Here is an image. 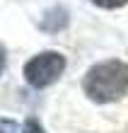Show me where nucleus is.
<instances>
[{
    "instance_id": "1",
    "label": "nucleus",
    "mask_w": 128,
    "mask_h": 133,
    "mask_svg": "<svg viewBox=\"0 0 128 133\" xmlns=\"http://www.w3.org/2000/svg\"><path fill=\"white\" fill-rule=\"evenodd\" d=\"M128 90V65L123 61H104L85 75V92L92 102L106 104L123 97Z\"/></svg>"
},
{
    "instance_id": "2",
    "label": "nucleus",
    "mask_w": 128,
    "mask_h": 133,
    "mask_svg": "<svg viewBox=\"0 0 128 133\" xmlns=\"http://www.w3.org/2000/svg\"><path fill=\"white\" fill-rule=\"evenodd\" d=\"M63 70H65V58L56 51H44L24 65V77L31 87H46L58 80Z\"/></svg>"
},
{
    "instance_id": "3",
    "label": "nucleus",
    "mask_w": 128,
    "mask_h": 133,
    "mask_svg": "<svg viewBox=\"0 0 128 133\" xmlns=\"http://www.w3.org/2000/svg\"><path fill=\"white\" fill-rule=\"evenodd\" d=\"M94 5H99V7H106V10H114V7H121L126 5L128 0H92Z\"/></svg>"
},
{
    "instance_id": "4",
    "label": "nucleus",
    "mask_w": 128,
    "mask_h": 133,
    "mask_svg": "<svg viewBox=\"0 0 128 133\" xmlns=\"http://www.w3.org/2000/svg\"><path fill=\"white\" fill-rule=\"evenodd\" d=\"M22 133H44V128L39 126L34 119H27V121H24V128H22Z\"/></svg>"
},
{
    "instance_id": "5",
    "label": "nucleus",
    "mask_w": 128,
    "mask_h": 133,
    "mask_svg": "<svg viewBox=\"0 0 128 133\" xmlns=\"http://www.w3.org/2000/svg\"><path fill=\"white\" fill-rule=\"evenodd\" d=\"M5 70V51H3V46H0V73Z\"/></svg>"
}]
</instances>
